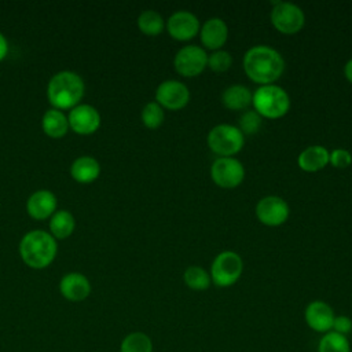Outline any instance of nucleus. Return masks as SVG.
<instances>
[{
    "label": "nucleus",
    "mask_w": 352,
    "mask_h": 352,
    "mask_svg": "<svg viewBox=\"0 0 352 352\" xmlns=\"http://www.w3.org/2000/svg\"><path fill=\"white\" fill-rule=\"evenodd\" d=\"M245 74L258 85L275 84L285 72L282 54L264 44L250 47L242 59Z\"/></svg>",
    "instance_id": "f257e3e1"
},
{
    "label": "nucleus",
    "mask_w": 352,
    "mask_h": 352,
    "mask_svg": "<svg viewBox=\"0 0 352 352\" xmlns=\"http://www.w3.org/2000/svg\"><path fill=\"white\" fill-rule=\"evenodd\" d=\"M56 239L44 230L28 231L19 242V256L22 261L34 270L48 267L56 257Z\"/></svg>",
    "instance_id": "f03ea898"
},
{
    "label": "nucleus",
    "mask_w": 352,
    "mask_h": 352,
    "mask_svg": "<svg viewBox=\"0 0 352 352\" xmlns=\"http://www.w3.org/2000/svg\"><path fill=\"white\" fill-rule=\"evenodd\" d=\"M84 91V81L77 73L72 70H62L50 78L47 96L54 109L72 110L80 104Z\"/></svg>",
    "instance_id": "7ed1b4c3"
},
{
    "label": "nucleus",
    "mask_w": 352,
    "mask_h": 352,
    "mask_svg": "<svg viewBox=\"0 0 352 352\" xmlns=\"http://www.w3.org/2000/svg\"><path fill=\"white\" fill-rule=\"evenodd\" d=\"M253 110H256L261 118L278 120L286 116L290 110V96L287 91L276 84L260 85L252 98Z\"/></svg>",
    "instance_id": "20e7f679"
},
{
    "label": "nucleus",
    "mask_w": 352,
    "mask_h": 352,
    "mask_svg": "<svg viewBox=\"0 0 352 352\" xmlns=\"http://www.w3.org/2000/svg\"><path fill=\"white\" fill-rule=\"evenodd\" d=\"M208 147L217 157H234L245 146V135L236 125L217 124L206 136Z\"/></svg>",
    "instance_id": "39448f33"
},
{
    "label": "nucleus",
    "mask_w": 352,
    "mask_h": 352,
    "mask_svg": "<svg viewBox=\"0 0 352 352\" xmlns=\"http://www.w3.org/2000/svg\"><path fill=\"white\" fill-rule=\"evenodd\" d=\"M243 271V261L234 250L220 252L210 265V279L217 287H230L235 285Z\"/></svg>",
    "instance_id": "423d86ee"
},
{
    "label": "nucleus",
    "mask_w": 352,
    "mask_h": 352,
    "mask_svg": "<svg viewBox=\"0 0 352 352\" xmlns=\"http://www.w3.org/2000/svg\"><path fill=\"white\" fill-rule=\"evenodd\" d=\"M272 26L282 34H296L305 25V14L292 1H274L270 12Z\"/></svg>",
    "instance_id": "0eeeda50"
},
{
    "label": "nucleus",
    "mask_w": 352,
    "mask_h": 352,
    "mask_svg": "<svg viewBox=\"0 0 352 352\" xmlns=\"http://www.w3.org/2000/svg\"><path fill=\"white\" fill-rule=\"evenodd\" d=\"M246 170L235 157H217L210 165V179L220 188H236L242 184Z\"/></svg>",
    "instance_id": "6e6552de"
},
{
    "label": "nucleus",
    "mask_w": 352,
    "mask_h": 352,
    "mask_svg": "<svg viewBox=\"0 0 352 352\" xmlns=\"http://www.w3.org/2000/svg\"><path fill=\"white\" fill-rule=\"evenodd\" d=\"M173 66L182 77H197L208 67V54L201 45L187 44L176 52Z\"/></svg>",
    "instance_id": "1a4fd4ad"
},
{
    "label": "nucleus",
    "mask_w": 352,
    "mask_h": 352,
    "mask_svg": "<svg viewBox=\"0 0 352 352\" xmlns=\"http://www.w3.org/2000/svg\"><path fill=\"white\" fill-rule=\"evenodd\" d=\"M257 220L267 227H279L289 219V204L279 195H265L256 205Z\"/></svg>",
    "instance_id": "9d476101"
},
{
    "label": "nucleus",
    "mask_w": 352,
    "mask_h": 352,
    "mask_svg": "<svg viewBox=\"0 0 352 352\" xmlns=\"http://www.w3.org/2000/svg\"><path fill=\"white\" fill-rule=\"evenodd\" d=\"M190 89L179 80H165L155 89V102L166 110L177 111L190 102Z\"/></svg>",
    "instance_id": "9b49d317"
},
{
    "label": "nucleus",
    "mask_w": 352,
    "mask_h": 352,
    "mask_svg": "<svg viewBox=\"0 0 352 352\" xmlns=\"http://www.w3.org/2000/svg\"><path fill=\"white\" fill-rule=\"evenodd\" d=\"M165 29L169 36L177 41H188L194 38L201 29L199 19L191 11H175L165 22Z\"/></svg>",
    "instance_id": "f8f14e48"
},
{
    "label": "nucleus",
    "mask_w": 352,
    "mask_h": 352,
    "mask_svg": "<svg viewBox=\"0 0 352 352\" xmlns=\"http://www.w3.org/2000/svg\"><path fill=\"white\" fill-rule=\"evenodd\" d=\"M67 121L69 128H72L76 133L91 135L100 126V114L94 106L80 103L69 110Z\"/></svg>",
    "instance_id": "ddd939ff"
},
{
    "label": "nucleus",
    "mask_w": 352,
    "mask_h": 352,
    "mask_svg": "<svg viewBox=\"0 0 352 352\" xmlns=\"http://www.w3.org/2000/svg\"><path fill=\"white\" fill-rule=\"evenodd\" d=\"M334 318V309L323 300H314L308 302L304 309V319L307 326L316 333L324 334L330 331Z\"/></svg>",
    "instance_id": "4468645a"
},
{
    "label": "nucleus",
    "mask_w": 352,
    "mask_h": 352,
    "mask_svg": "<svg viewBox=\"0 0 352 352\" xmlns=\"http://www.w3.org/2000/svg\"><path fill=\"white\" fill-rule=\"evenodd\" d=\"M59 292L67 301L80 302L91 294V282L81 272H67L60 278Z\"/></svg>",
    "instance_id": "2eb2a0df"
},
{
    "label": "nucleus",
    "mask_w": 352,
    "mask_h": 352,
    "mask_svg": "<svg viewBox=\"0 0 352 352\" xmlns=\"http://www.w3.org/2000/svg\"><path fill=\"white\" fill-rule=\"evenodd\" d=\"M198 34L204 48L217 51L223 48L228 38V26L221 18L213 16L201 25Z\"/></svg>",
    "instance_id": "dca6fc26"
},
{
    "label": "nucleus",
    "mask_w": 352,
    "mask_h": 352,
    "mask_svg": "<svg viewBox=\"0 0 352 352\" xmlns=\"http://www.w3.org/2000/svg\"><path fill=\"white\" fill-rule=\"evenodd\" d=\"M58 206L56 195L50 190H37L26 201V210L34 220L50 219Z\"/></svg>",
    "instance_id": "f3484780"
},
{
    "label": "nucleus",
    "mask_w": 352,
    "mask_h": 352,
    "mask_svg": "<svg viewBox=\"0 0 352 352\" xmlns=\"http://www.w3.org/2000/svg\"><path fill=\"white\" fill-rule=\"evenodd\" d=\"M330 151L322 144H312L305 147L297 157V165L304 172L312 173L322 170L329 165Z\"/></svg>",
    "instance_id": "a211bd4d"
},
{
    "label": "nucleus",
    "mask_w": 352,
    "mask_h": 352,
    "mask_svg": "<svg viewBox=\"0 0 352 352\" xmlns=\"http://www.w3.org/2000/svg\"><path fill=\"white\" fill-rule=\"evenodd\" d=\"M253 92L243 84H232L221 92V103L231 111H245L252 104Z\"/></svg>",
    "instance_id": "6ab92c4d"
},
{
    "label": "nucleus",
    "mask_w": 352,
    "mask_h": 352,
    "mask_svg": "<svg viewBox=\"0 0 352 352\" xmlns=\"http://www.w3.org/2000/svg\"><path fill=\"white\" fill-rule=\"evenodd\" d=\"M70 175L78 183H92L100 175V164L94 157L81 155L72 162Z\"/></svg>",
    "instance_id": "aec40b11"
},
{
    "label": "nucleus",
    "mask_w": 352,
    "mask_h": 352,
    "mask_svg": "<svg viewBox=\"0 0 352 352\" xmlns=\"http://www.w3.org/2000/svg\"><path fill=\"white\" fill-rule=\"evenodd\" d=\"M41 128L44 133L50 138H54V139L62 138L67 133V129H69L67 116L62 110L52 107L43 114Z\"/></svg>",
    "instance_id": "412c9836"
},
{
    "label": "nucleus",
    "mask_w": 352,
    "mask_h": 352,
    "mask_svg": "<svg viewBox=\"0 0 352 352\" xmlns=\"http://www.w3.org/2000/svg\"><path fill=\"white\" fill-rule=\"evenodd\" d=\"M76 220L69 210H56L50 217V234L55 239H65L74 231Z\"/></svg>",
    "instance_id": "4be33fe9"
},
{
    "label": "nucleus",
    "mask_w": 352,
    "mask_h": 352,
    "mask_svg": "<svg viewBox=\"0 0 352 352\" xmlns=\"http://www.w3.org/2000/svg\"><path fill=\"white\" fill-rule=\"evenodd\" d=\"M138 28L146 36H158L165 29L162 15L155 10H144L138 16Z\"/></svg>",
    "instance_id": "5701e85b"
},
{
    "label": "nucleus",
    "mask_w": 352,
    "mask_h": 352,
    "mask_svg": "<svg viewBox=\"0 0 352 352\" xmlns=\"http://www.w3.org/2000/svg\"><path fill=\"white\" fill-rule=\"evenodd\" d=\"M183 280L186 286L194 292L208 290L212 285L209 272L199 265H190L183 272Z\"/></svg>",
    "instance_id": "b1692460"
},
{
    "label": "nucleus",
    "mask_w": 352,
    "mask_h": 352,
    "mask_svg": "<svg viewBox=\"0 0 352 352\" xmlns=\"http://www.w3.org/2000/svg\"><path fill=\"white\" fill-rule=\"evenodd\" d=\"M154 345L144 331L128 333L120 344V352H153Z\"/></svg>",
    "instance_id": "393cba45"
},
{
    "label": "nucleus",
    "mask_w": 352,
    "mask_h": 352,
    "mask_svg": "<svg viewBox=\"0 0 352 352\" xmlns=\"http://www.w3.org/2000/svg\"><path fill=\"white\" fill-rule=\"evenodd\" d=\"M316 352H351V342L348 337L330 330L319 338Z\"/></svg>",
    "instance_id": "a878e982"
},
{
    "label": "nucleus",
    "mask_w": 352,
    "mask_h": 352,
    "mask_svg": "<svg viewBox=\"0 0 352 352\" xmlns=\"http://www.w3.org/2000/svg\"><path fill=\"white\" fill-rule=\"evenodd\" d=\"M140 118L146 128L157 129L162 125V122L165 120V113H164V109L155 100H153L143 106Z\"/></svg>",
    "instance_id": "bb28decb"
},
{
    "label": "nucleus",
    "mask_w": 352,
    "mask_h": 352,
    "mask_svg": "<svg viewBox=\"0 0 352 352\" xmlns=\"http://www.w3.org/2000/svg\"><path fill=\"white\" fill-rule=\"evenodd\" d=\"M263 124V118L256 111V110H245L242 111L239 120H238V128L239 131L246 136H252L254 133H257L261 128Z\"/></svg>",
    "instance_id": "cd10ccee"
},
{
    "label": "nucleus",
    "mask_w": 352,
    "mask_h": 352,
    "mask_svg": "<svg viewBox=\"0 0 352 352\" xmlns=\"http://www.w3.org/2000/svg\"><path fill=\"white\" fill-rule=\"evenodd\" d=\"M232 66V55L226 50H217L208 54V67L212 72L223 73Z\"/></svg>",
    "instance_id": "c85d7f7f"
},
{
    "label": "nucleus",
    "mask_w": 352,
    "mask_h": 352,
    "mask_svg": "<svg viewBox=\"0 0 352 352\" xmlns=\"http://www.w3.org/2000/svg\"><path fill=\"white\" fill-rule=\"evenodd\" d=\"M329 164L337 169H345L352 165V154L345 148H334L330 151Z\"/></svg>",
    "instance_id": "c756f323"
},
{
    "label": "nucleus",
    "mask_w": 352,
    "mask_h": 352,
    "mask_svg": "<svg viewBox=\"0 0 352 352\" xmlns=\"http://www.w3.org/2000/svg\"><path fill=\"white\" fill-rule=\"evenodd\" d=\"M331 331L348 337L352 333V319L346 315H336L331 326Z\"/></svg>",
    "instance_id": "7c9ffc66"
},
{
    "label": "nucleus",
    "mask_w": 352,
    "mask_h": 352,
    "mask_svg": "<svg viewBox=\"0 0 352 352\" xmlns=\"http://www.w3.org/2000/svg\"><path fill=\"white\" fill-rule=\"evenodd\" d=\"M8 54V41L6 36L0 32V60H3Z\"/></svg>",
    "instance_id": "2f4dec72"
},
{
    "label": "nucleus",
    "mask_w": 352,
    "mask_h": 352,
    "mask_svg": "<svg viewBox=\"0 0 352 352\" xmlns=\"http://www.w3.org/2000/svg\"><path fill=\"white\" fill-rule=\"evenodd\" d=\"M344 76L352 84V58L344 66Z\"/></svg>",
    "instance_id": "473e14b6"
}]
</instances>
